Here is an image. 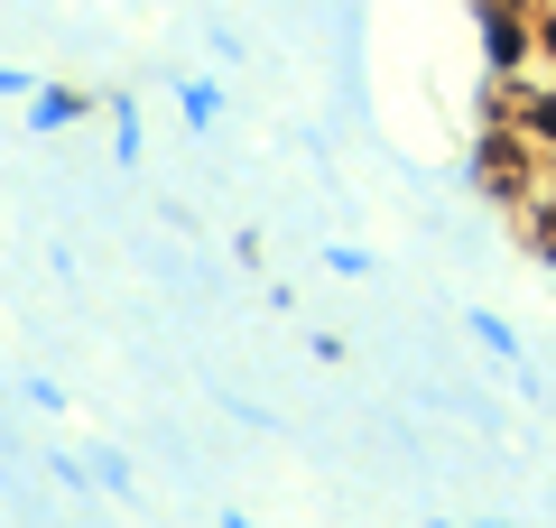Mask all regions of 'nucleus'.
Returning a JSON list of instances; mask_svg holds the SVG:
<instances>
[{
	"instance_id": "10",
	"label": "nucleus",
	"mask_w": 556,
	"mask_h": 528,
	"mask_svg": "<svg viewBox=\"0 0 556 528\" xmlns=\"http://www.w3.org/2000/svg\"><path fill=\"white\" fill-rule=\"evenodd\" d=\"M38 84H47V75H28V65H0V102H28Z\"/></svg>"
},
{
	"instance_id": "2",
	"label": "nucleus",
	"mask_w": 556,
	"mask_h": 528,
	"mask_svg": "<svg viewBox=\"0 0 556 528\" xmlns=\"http://www.w3.org/2000/svg\"><path fill=\"white\" fill-rule=\"evenodd\" d=\"M473 56L482 75H538V0H473Z\"/></svg>"
},
{
	"instance_id": "1",
	"label": "nucleus",
	"mask_w": 556,
	"mask_h": 528,
	"mask_svg": "<svg viewBox=\"0 0 556 528\" xmlns=\"http://www.w3.org/2000/svg\"><path fill=\"white\" fill-rule=\"evenodd\" d=\"M464 176H473L482 204L519 214V204L538 196V149L519 139V121H482V130H473V158H464Z\"/></svg>"
},
{
	"instance_id": "4",
	"label": "nucleus",
	"mask_w": 556,
	"mask_h": 528,
	"mask_svg": "<svg viewBox=\"0 0 556 528\" xmlns=\"http://www.w3.org/2000/svg\"><path fill=\"white\" fill-rule=\"evenodd\" d=\"M510 121L538 158H556V75H510Z\"/></svg>"
},
{
	"instance_id": "14",
	"label": "nucleus",
	"mask_w": 556,
	"mask_h": 528,
	"mask_svg": "<svg viewBox=\"0 0 556 528\" xmlns=\"http://www.w3.org/2000/svg\"><path fill=\"white\" fill-rule=\"evenodd\" d=\"M473 528H519V519H473Z\"/></svg>"
},
{
	"instance_id": "13",
	"label": "nucleus",
	"mask_w": 556,
	"mask_h": 528,
	"mask_svg": "<svg viewBox=\"0 0 556 528\" xmlns=\"http://www.w3.org/2000/svg\"><path fill=\"white\" fill-rule=\"evenodd\" d=\"M223 528H251V519H241V510H223Z\"/></svg>"
},
{
	"instance_id": "12",
	"label": "nucleus",
	"mask_w": 556,
	"mask_h": 528,
	"mask_svg": "<svg viewBox=\"0 0 556 528\" xmlns=\"http://www.w3.org/2000/svg\"><path fill=\"white\" fill-rule=\"evenodd\" d=\"M427 528H473V519H445V510H437V519H427Z\"/></svg>"
},
{
	"instance_id": "11",
	"label": "nucleus",
	"mask_w": 556,
	"mask_h": 528,
	"mask_svg": "<svg viewBox=\"0 0 556 528\" xmlns=\"http://www.w3.org/2000/svg\"><path fill=\"white\" fill-rule=\"evenodd\" d=\"M538 204H556V158H538Z\"/></svg>"
},
{
	"instance_id": "9",
	"label": "nucleus",
	"mask_w": 556,
	"mask_h": 528,
	"mask_svg": "<svg viewBox=\"0 0 556 528\" xmlns=\"http://www.w3.org/2000/svg\"><path fill=\"white\" fill-rule=\"evenodd\" d=\"M538 75H556V0H538Z\"/></svg>"
},
{
	"instance_id": "6",
	"label": "nucleus",
	"mask_w": 556,
	"mask_h": 528,
	"mask_svg": "<svg viewBox=\"0 0 556 528\" xmlns=\"http://www.w3.org/2000/svg\"><path fill=\"white\" fill-rule=\"evenodd\" d=\"M177 121H186V130H214V121H223V75H186L177 84Z\"/></svg>"
},
{
	"instance_id": "7",
	"label": "nucleus",
	"mask_w": 556,
	"mask_h": 528,
	"mask_svg": "<svg viewBox=\"0 0 556 528\" xmlns=\"http://www.w3.org/2000/svg\"><path fill=\"white\" fill-rule=\"evenodd\" d=\"M102 112H112V149H121V167L139 158V102L130 93H102Z\"/></svg>"
},
{
	"instance_id": "3",
	"label": "nucleus",
	"mask_w": 556,
	"mask_h": 528,
	"mask_svg": "<svg viewBox=\"0 0 556 528\" xmlns=\"http://www.w3.org/2000/svg\"><path fill=\"white\" fill-rule=\"evenodd\" d=\"M93 112H102V93H93V84H65V75H47L38 93H28V130H38V139H56V130H84Z\"/></svg>"
},
{
	"instance_id": "8",
	"label": "nucleus",
	"mask_w": 556,
	"mask_h": 528,
	"mask_svg": "<svg viewBox=\"0 0 556 528\" xmlns=\"http://www.w3.org/2000/svg\"><path fill=\"white\" fill-rule=\"evenodd\" d=\"M325 269H334V278H371L380 260H371V251H353V241H334V251H325Z\"/></svg>"
},
{
	"instance_id": "5",
	"label": "nucleus",
	"mask_w": 556,
	"mask_h": 528,
	"mask_svg": "<svg viewBox=\"0 0 556 528\" xmlns=\"http://www.w3.org/2000/svg\"><path fill=\"white\" fill-rule=\"evenodd\" d=\"M464 325H473V343L492 352V362H510V372H519V390H529V399H547V380L529 372V352H519V334H510V315H492V306H473V315H464Z\"/></svg>"
}]
</instances>
